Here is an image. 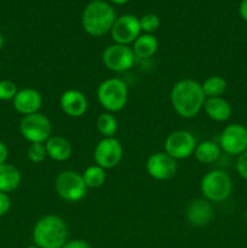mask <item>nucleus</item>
Returning <instances> with one entry per match:
<instances>
[{
    "label": "nucleus",
    "instance_id": "1",
    "mask_svg": "<svg viewBox=\"0 0 247 248\" xmlns=\"http://www.w3.org/2000/svg\"><path fill=\"white\" fill-rule=\"evenodd\" d=\"M170 99L173 110L181 118H195L203 109L206 96L200 82L193 79H182L172 86Z\"/></svg>",
    "mask_w": 247,
    "mask_h": 248
},
{
    "label": "nucleus",
    "instance_id": "2",
    "mask_svg": "<svg viewBox=\"0 0 247 248\" xmlns=\"http://www.w3.org/2000/svg\"><path fill=\"white\" fill-rule=\"evenodd\" d=\"M33 242L39 248H62L68 241V227L62 217L46 215L33 228Z\"/></svg>",
    "mask_w": 247,
    "mask_h": 248
},
{
    "label": "nucleus",
    "instance_id": "3",
    "mask_svg": "<svg viewBox=\"0 0 247 248\" xmlns=\"http://www.w3.org/2000/svg\"><path fill=\"white\" fill-rule=\"evenodd\" d=\"M115 11L113 6L104 0H93L84 9L81 24L89 35L99 38L110 33L115 22Z\"/></svg>",
    "mask_w": 247,
    "mask_h": 248
},
{
    "label": "nucleus",
    "instance_id": "4",
    "mask_svg": "<svg viewBox=\"0 0 247 248\" xmlns=\"http://www.w3.org/2000/svg\"><path fill=\"white\" fill-rule=\"evenodd\" d=\"M97 99L99 104L109 113H118L127 104L128 87L119 78L103 80L97 87Z\"/></svg>",
    "mask_w": 247,
    "mask_h": 248
},
{
    "label": "nucleus",
    "instance_id": "5",
    "mask_svg": "<svg viewBox=\"0 0 247 248\" xmlns=\"http://www.w3.org/2000/svg\"><path fill=\"white\" fill-rule=\"evenodd\" d=\"M203 199L210 202H223L232 191V177L222 170L208 171L200 182Z\"/></svg>",
    "mask_w": 247,
    "mask_h": 248
},
{
    "label": "nucleus",
    "instance_id": "6",
    "mask_svg": "<svg viewBox=\"0 0 247 248\" xmlns=\"http://www.w3.org/2000/svg\"><path fill=\"white\" fill-rule=\"evenodd\" d=\"M55 190L62 200L67 202H79L86 195L87 186H85L81 173L73 170H65L56 177Z\"/></svg>",
    "mask_w": 247,
    "mask_h": 248
},
{
    "label": "nucleus",
    "instance_id": "7",
    "mask_svg": "<svg viewBox=\"0 0 247 248\" xmlns=\"http://www.w3.org/2000/svg\"><path fill=\"white\" fill-rule=\"evenodd\" d=\"M21 135L29 143H45L52 135L50 119L41 113L23 116L19 124Z\"/></svg>",
    "mask_w": 247,
    "mask_h": 248
},
{
    "label": "nucleus",
    "instance_id": "8",
    "mask_svg": "<svg viewBox=\"0 0 247 248\" xmlns=\"http://www.w3.org/2000/svg\"><path fill=\"white\" fill-rule=\"evenodd\" d=\"M136 56L132 47L120 44H111L102 52V62L104 67L114 73H124L133 67Z\"/></svg>",
    "mask_w": 247,
    "mask_h": 248
},
{
    "label": "nucleus",
    "instance_id": "9",
    "mask_svg": "<svg viewBox=\"0 0 247 248\" xmlns=\"http://www.w3.org/2000/svg\"><path fill=\"white\" fill-rule=\"evenodd\" d=\"M218 144L225 154L239 156L247 150V127L237 123L229 124L220 132Z\"/></svg>",
    "mask_w": 247,
    "mask_h": 248
},
{
    "label": "nucleus",
    "instance_id": "10",
    "mask_svg": "<svg viewBox=\"0 0 247 248\" xmlns=\"http://www.w3.org/2000/svg\"><path fill=\"white\" fill-rule=\"evenodd\" d=\"M124 156L123 144L115 137H103L96 144L93 150V160L96 165L104 170L118 166Z\"/></svg>",
    "mask_w": 247,
    "mask_h": 248
},
{
    "label": "nucleus",
    "instance_id": "11",
    "mask_svg": "<svg viewBox=\"0 0 247 248\" xmlns=\"http://www.w3.org/2000/svg\"><path fill=\"white\" fill-rule=\"evenodd\" d=\"M196 144L198 143L193 133L185 130H177L166 137L164 152L174 160H184L194 155Z\"/></svg>",
    "mask_w": 247,
    "mask_h": 248
},
{
    "label": "nucleus",
    "instance_id": "12",
    "mask_svg": "<svg viewBox=\"0 0 247 248\" xmlns=\"http://www.w3.org/2000/svg\"><path fill=\"white\" fill-rule=\"evenodd\" d=\"M140 31L139 18L133 15H123L115 19L110 34L115 44L130 46L140 35Z\"/></svg>",
    "mask_w": 247,
    "mask_h": 248
},
{
    "label": "nucleus",
    "instance_id": "13",
    "mask_svg": "<svg viewBox=\"0 0 247 248\" xmlns=\"http://www.w3.org/2000/svg\"><path fill=\"white\" fill-rule=\"evenodd\" d=\"M145 169L153 179L169 181L177 173L178 164H177V160H174L165 152H156L153 153L148 157Z\"/></svg>",
    "mask_w": 247,
    "mask_h": 248
},
{
    "label": "nucleus",
    "instance_id": "14",
    "mask_svg": "<svg viewBox=\"0 0 247 248\" xmlns=\"http://www.w3.org/2000/svg\"><path fill=\"white\" fill-rule=\"evenodd\" d=\"M60 107L69 118H81L89 109V101L81 91L70 89L61 94Z\"/></svg>",
    "mask_w": 247,
    "mask_h": 248
},
{
    "label": "nucleus",
    "instance_id": "15",
    "mask_svg": "<svg viewBox=\"0 0 247 248\" xmlns=\"http://www.w3.org/2000/svg\"><path fill=\"white\" fill-rule=\"evenodd\" d=\"M12 106L17 113L23 116L39 113V109L43 106V96L38 90L31 87L18 90L15 98L12 99Z\"/></svg>",
    "mask_w": 247,
    "mask_h": 248
},
{
    "label": "nucleus",
    "instance_id": "16",
    "mask_svg": "<svg viewBox=\"0 0 247 248\" xmlns=\"http://www.w3.org/2000/svg\"><path fill=\"white\" fill-rule=\"evenodd\" d=\"M213 207L206 199H195L186 207V219L191 225L205 227L213 219Z\"/></svg>",
    "mask_w": 247,
    "mask_h": 248
},
{
    "label": "nucleus",
    "instance_id": "17",
    "mask_svg": "<svg viewBox=\"0 0 247 248\" xmlns=\"http://www.w3.org/2000/svg\"><path fill=\"white\" fill-rule=\"evenodd\" d=\"M203 110H205L206 115L216 123H224V121L229 120L232 113L230 103L223 97L206 98Z\"/></svg>",
    "mask_w": 247,
    "mask_h": 248
},
{
    "label": "nucleus",
    "instance_id": "18",
    "mask_svg": "<svg viewBox=\"0 0 247 248\" xmlns=\"http://www.w3.org/2000/svg\"><path fill=\"white\" fill-rule=\"evenodd\" d=\"M46 153L53 161H67L73 154L72 143L61 136H51L45 142Z\"/></svg>",
    "mask_w": 247,
    "mask_h": 248
},
{
    "label": "nucleus",
    "instance_id": "19",
    "mask_svg": "<svg viewBox=\"0 0 247 248\" xmlns=\"http://www.w3.org/2000/svg\"><path fill=\"white\" fill-rule=\"evenodd\" d=\"M21 181V172L17 167L6 162L0 165V191L1 193H12L18 188Z\"/></svg>",
    "mask_w": 247,
    "mask_h": 248
},
{
    "label": "nucleus",
    "instance_id": "20",
    "mask_svg": "<svg viewBox=\"0 0 247 248\" xmlns=\"http://www.w3.org/2000/svg\"><path fill=\"white\" fill-rule=\"evenodd\" d=\"M159 48V41L153 34H140L135 40L132 46L136 58L148 60L156 53Z\"/></svg>",
    "mask_w": 247,
    "mask_h": 248
},
{
    "label": "nucleus",
    "instance_id": "21",
    "mask_svg": "<svg viewBox=\"0 0 247 248\" xmlns=\"http://www.w3.org/2000/svg\"><path fill=\"white\" fill-rule=\"evenodd\" d=\"M220 153H222V149H220L218 142L206 140L196 144L194 156H195V159L198 160L200 164L210 165L219 159Z\"/></svg>",
    "mask_w": 247,
    "mask_h": 248
},
{
    "label": "nucleus",
    "instance_id": "22",
    "mask_svg": "<svg viewBox=\"0 0 247 248\" xmlns=\"http://www.w3.org/2000/svg\"><path fill=\"white\" fill-rule=\"evenodd\" d=\"M201 86L206 98H213V97H222V94L227 91L228 82L220 75H212L208 77L201 84Z\"/></svg>",
    "mask_w": 247,
    "mask_h": 248
},
{
    "label": "nucleus",
    "instance_id": "23",
    "mask_svg": "<svg viewBox=\"0 0 247 248\" xmlns=\"http://www.w3.org/2000/svg\"><path fill=\"white\" fill-rule=\"evenodd\" d=\"M81 176L85 186L91 189H97L102 186L107 179L106 170L102 169L98 165H91V166L86 167Z\"/></svg>",
    "mask_w": 247,
    "mask_h": 248
},
{
    "label": "nucleus",
    "instance_id": "24",
    "mask_svg": "<svg viewBox=\"0 0 247 248\" xmlns=\"http://www.w3.org/2000/svg\"><path fill=\"white\" fill-rule=\"evenodd\" d=\"M96 126L98 132L103 137H114L118 131L119 124L113 113L106 111V113L99 114L96 120Z\"/></svg>",
    "mask_w": 247,
    "mask_h": 248
},
{
    "label": "nucleus",
    "instance_id": "25",
    "mask_svg": "<svg viewBox=\"0 0 247 248\" xmlns=\"http://www.w3.org/2000/svg\"><path fill=\"white\" fill-rule=\"evenodd\" d=\"M27 156L33 164H41L47 157L45 143H29L27 149Z\"/></svg>",
    "mask_w": 247,
    "mask_h": 248
},
{
    "label": "nucleus",
    "instance_id": "26",
    "mask_svg": "<svg viewBox=\"0 0 247 248\" xmlns=\"http://www.w3.org/2000/svg\"><path fill=\"white\" fill-rule=\"evenodd\" d=\"M160 18L157 15L155 14H147L139 18V24L142 31L145 34H153L160 27Z\"/></svg>",
    "mask_w": 247,
    "mask_h": 248
},
{
    "label": "nucleus",
    "instance_id": "27",
    "mask_svg": "<svg viewBox=\"0 0 247 248\" xmlns=\"http://www.w3.org/2000/svg\"><path fill=\"white\" fill-rule=\"evenodd\" d=\"M18 92L17 85L11 80L0 81V101H12Z\"/></svg>",
    "mask_w": 247,
    "mask_h": 248
},
{
    "label": "nucleus",
    "instance_id": "28",
    "mask_svg": "<svg viewBox=\"0 0 247 248\" xmlns=\"http://www.w3.org/2000/svg\"><path fill=\"white\" fill-rule=\"evenodd\" d=\"M235 169H236L237 174H239L242 179L247 181V150L237 156Z\"/></svg>",
    "mask_w": 247,
    "mask_h": 248
},
{
    "label": "nucleus",
    "instance_id": "29",
    "mask_svg": "<svg viewBox=\"0 0 247 248\" xmlns=\"http://www.w3.org/2000/svg\"><path fill=\"white\" fill-rule=\"evenodd\" d=\"M11 208V199L9 194H5L0 191V217L6 215Z\"/></svg>",
    "mask_w": 247,
    "mask_h": 248
},
{
    "label": "nucleus",
    "instance_id": "30",
    "mask_svg": "<svg viewBox=\"0 0 247 248\" xmlns=\"http://www.w3.org/2000/svg\"><path fill=\"white\" fill-rule=\"evenodd\" d=\"M62 248H92V246L89 244V242L85 241V240L74 239V240H68Z\"/></svg>",
    "mask_w": 247,
    "mask_h": 248
},
{
    "label": "nucleus",
    "instance_id": "31",
    "mask_svg": "<svg viewBox=\"0 0 247 248\" xmlns=\"http://www.w3.org/2000/svg\"><path fill=\"white\" fill-rule=\"evenodd\" d=\"M7 157H9V148L4 142L0 140V165L5 164L7 161Z\"/></svg>",
    "mask_w": 247,
    "mask_h": 248
},
{
    "label": "nucleus",
    "instance_id": "32",
    "mask_svg": "<svg viewBox=\"0 0 247 248\" xmlns=\"http://www.w3.org/2000/svg\"><path fill=\"white\" fill-rule=\"evenodd\" d=\"M239 14L241 18L247 23V0H242L239 5Z\"/></svg>",
    "mask_w": 247,
    "mask_h": 248
},
{
    "label": "nucleus",
    "instance_id": "33",
    "mask_svg": "<svg viewBox=\"0 0 247 248\" xmlns=\"http://www.w3.org/2000/svg\"><path fill=\"white\" fill-rule=\"evenodd\" d=\"M110 1L114 2V4H116V5H124V4H126V2L130 1V0H110Z\"/></svg>",
    "mask_w": 247,
    "mask_h": 248
},
{
    "label": "nucleus",
    "instance_id": "34",
    "mask_svg": "<svg viewBox=\"0 0 247 248\" xmlns=\"http://www.w3.org/2000/svg\"><path fill=\"white\" fill-rule=\"evenodd\" d=\"M2 46H4V38H2V35L0 34V51H1Z\"/></svg>",
    "mask_w": 247,
    "mask_h": 248
},
{
    "label": "nucleus",
    "instance_id": "35",
    "mask_svg": "<svg viewBox=\"0 0 247 248\" xmlns=\"http://www.w3.org/2000/svg\"><path fill=\"white\" fill-rule=\"evenodd\" d=\"M245 220H246V223H247V208H246V211H245Z\"/></svg>",
    "mask_w": 247,
    "mask_h": 248
},
{
    "label": "nucleus",
    "instance_id": "36",
    "mask_svg": "<svg viewBox=\"0 0 247 248\" xmlns=\"http://www.w3.org/2000/svg\"><path fill=\"white\" fill-rule=\"evenodd\" d=\"M27 248H39V247H36L35 245H31V246H28Z\"/></svg>",
    "mask_w": 247,
    "mask_h": 248
},
{
    "label": "nucleus",
    "instance_id": "37",
    "mask_svg": "<svg viewBox=\"0 0 247 248\" xmlns=\"http://www.w3.org/2000/svg\"><path fill=\"white\" fill-rule=\"evenodd\" d=\"M0 68H1V63H0Z\"/></svg>",
    "mask_w": 247,
    "mask_h": 248
}]
</instances>
